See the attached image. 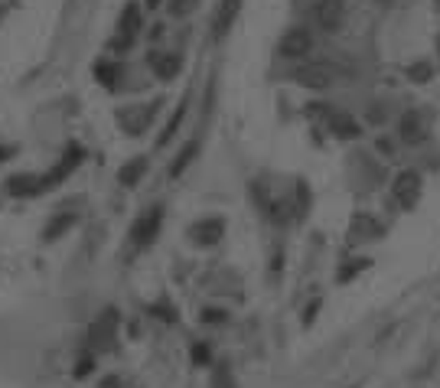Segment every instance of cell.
Segmentation results:
<instances>
[{
  "label": "cell",
  "instance_id": "cell-1",
  "mask_svg": "<svg viewBox=\"0 0 440 388\" xmlns=\"http://www.w3.org/2000/svg\"><path fill=\"white\" fill-rule=\"evenodd\" d=\"M117 317L121 313L115 310V307H108V310H101L98 317L92 320V326H88V336H85V342H88V352H108V350H115V340H117Z\"/></svg>",
  "mask_w": 440,
  "mask_h": 388
},
{
  "label": "cell",
  "instance_id": "cell-2",
  "mask_svg": "<svg viewBox=\"0 0 440 388\" xmlns=\"http://www.w3.org/2000/svg\"><path fill=\"white\" fill-rule=\"evenodd\" d=\"M160 226H163V206L157 202V206H150V209L144 212V216L134 222L131 229V248L134 251H144L154 245V238L160 235Z\"/></svg>",
  "mask_w": 440,
  "mask_h": 388
},
{
  "label": "cell",
  "instance_id": "cell-3",
  "mask_svg": "<svg viewBox=\"0 0 440 388\" xmlns=\"http://www.w3.org/2000/svg\"><path fill=\"white\" fill-rule=\"evenodd\" d=\"M293 82L303 88H330L340 82V69L332 63H303L293 72Z\"/></svg>",
  "mask_w": 440,
  "mask_h": 388
},
{
  "label": "cell",
  "instance_id": "cell-4",
  "mask_svg": "<svg viewBox=\"0 0 440 388\" xmlns=\"http://www.w3.org/2000/svg\"><path fill=\"white\" fill-rule=\"evenodd\" d=\"M186 235H189V241L199 245V248H212V245H219L222 235H225V219H219V216L196 219L193 226L186 229Z\"/></svg>",
  "mask_w": 440,
  "mask_h": 388
},
{
  "label": "cell",
  "instance_id": "cell-5",
  "mask_svg": "<svg viewBox=\"0 0 440 388\" xmlns=\"http://www.w3.org/2000/svg\"><path fill=\"white\" fill-rule=\"evenodd\" d=\"M4 187H7V193L16 196V199H30V196H39V193H46V189H53L46 173H16Z\"/></svg>",
  "mask_w": 440,
  "mask_h": 388
},
{
  "label": "cell",
  "instance_id": "cell-6",
  "mask_svg": "<svg viewBox=\"0 0 440 388\" xmlns=\"http://www.w3.org/2000/svg\"><path fill=\"white\" fill-rule=\"evenodd\" d=\"M140 30H144V16H140V7H137V4H127V7H124V14H121V20H117V39H115L117 53L131 49V43L137 39Z\"/></svg>",
  "mask_w": 440,
  "mask_h": 388
},
{
  "label": "cell",
  "instance_id": "cell-7",
  "mask_svg": "<svg viewBox=\"0 0 440 388\" xmlns=\"http://www.w3.org/2000/svg\"><path fill=\"white\" fill-rule=\"evenodd\" d=\"M310 49H313V36H310V30H303V26L287 30L278 43L281 59H303V56H310Z\"/></svg>",
  "mask_w": 440,
  "mask_h": 388
},
{
  "label": "cell",
  "instance_id": "cell-8",
  "mask_svg": "<svg viewBox=\"0 0 440 388\" xmlns=\"http://www.w3.org/2000/svg\"><path fill=\"white\" fill-rule=\"evenodd\" d=\"M394 199L402 202L404 209H414L417 199H421V173L417 170H402L394 177V187H392Z\"/></svg>",
  "mask_w": 440,
  "mask_h": 388
},
{
  "label": "cell",
  "instance_id": "cell-9",
  "mask_svg": "<svg viewBox=\"0 0 440 388\" xmlns=\"http://www.w3.org/2000/svg\"><path fill=\"white\" fill-rule=\"evenodd\" d=\"M317 23L326 33H340L346 23V4L342 0H320L317 7Z\"/></svg>",
  "mask_w": 440,
  "mask_h": 388
},
{
  "label": "cell",
  "instance_id": "cell-10",
  "mask_svg": "<svg viewBox=\"0 0 440 388\" xmlns=\"http://www.w3.org/2000/svg\"><path fill=\"white\" fill-rule=\"evenodd\" d=\"M150 65H154L160 82H173V78L183 72V56L179 53H154L150 56Z\"/></svg>",
  "mask_w": 440,
  "mask_h": 388
},
{
  "label": "cell",
  "instance_id": "cell-11",
  "mask_svg": "<svg viewBox=\"0 0 440 388\" xmlns=\"http://www.w3.org/2000/svg\"><path fill=\"white\" fill-rule=\"evenodd\" d=\"M239 10H241V0H222V4H219V10H216V20H212V36L222 39L225 33L232 30Z\"/></svg>",
  "mask_w": 440,
  "mask_h": 388
},
{
  "label": "cell",
  "instance_id": "cell-12",
  "mask_svg": "<svg viewBox=\"0 0 440 388\" xmlns=\"http://www.w3.org/2000/svg\"><path fill=\"white\" fill-rule=\"evenodd\" d=\"M398 134H402L404 144H421L424 140V117H421V111H404L402 121H398Z\"/></svg>",
  "mask_w": 440,
  "mask_h": 388
},
{
  "label": "cell",
  "instance_id": "cell-13",
  "mask_svg": "<svg viewBox=\"0 0 440 388\" xmlns=\"http://www.w3.org/2000/svg\"><path fill=\"white\" fill-rule=\"evenodd\" d=\"M379 235H382V226L372 216H365V212H359L349 222V241H369V238H379Z\"/></svg>",
  "mask_w": 440,
  "mask_h": 388
},
{
  "label": "cell",
  "instance_id": "cell-14",
  "mask_svg": "<svg viewBox=\"0 0 440 388\" xmlns=\"http://www.w3.org/2000/svg\"><path fill=\"white\" fill-rule=\"evenodd\" d=\"M78 160H82V147H75V144H72L69 154H62V160L46 173V177H49V187H59L62 179H66V177H69V173L78 167Z\"/></svg>",
  "mask_w": 440,
  "mask_h": 388
},
{
  "label": "cell",
  "instance_id": "cell-15",
  "mask_svg": "<svg viewBox=\"0 0 440 388\" xmlns=\"http://www.w3.org/2000/svg\"><path fill=\"white\" fill-rule=\"evenodd\" d=\"M157 108H160V105H150L147 111H140V108L137 111H121V117H117V121L124 125V131H127V134H140L147 125H150V121H154Z\"/></svg>",
  "mask_w": 440,
  "mask_h": 388
},
{
  "label": "cell",
  "instance_id": "cell-16",
  "mask_svg": "<svg viewBox=\"0 0 440 388\" xmlns=\"http://www.w3.org/2000/svg\"><path fill=\"white\" fill-rule=\"evenodd\" d=\"M330 131L336 134V137H342V140H349V137H359L362 134V127H359V121H355L352 115H346V111H336V115L330 117Z\"/></svg>",
  "mask_w": 440,
  "mask_h": 388
},
{
  "label": "cell",
  "instance_id": "cell-17",
  "mask_svg": "<svg viewBox=\"0 0 440 388\" xmlns=\"http://www.w3.org/2000/svg\"><path fill=\"white\" fill-rule=\"evenodd\" d=\"M75 219H78L75 212H66V209H59V212H56L53 219H49V226L43 229V238H46V241H56V238H62V235H66V232H69L72 226H75Z\"/></svg>",
  "mask_w": 440,
  "mask_h": 388
},
{
  "label": "cell",
  "instance_id": "cell-18",
  "mask_svg": "<svg viewBox=\"0 0 440 388\" xmlns=\"http://www.w3.org/2000/svg\"><path fill=\"white\" fill-rule=\"evenodd\" d=\"M144 173H147V157H131V160L117 170V183H121V187H137L140 179H144Z\"/></svg>",
  "mask_w": 440,
  "mask_h": 388
},
{
  "label": "cell",
  "instance_id": "cell-19",
  "mask_svg": "<svg viewBox=\"0 0 440 388\" xmlns=\"http://www.w3.org/2000/svg\"><path fill=\"white\" fill-rule=\"evenodd\" d=\"M196 157H199V137H196V140H189V144H186V147L177 154V160L170 163V177H173V179H177V177H183V173H186V167H189V163H193Z\"/></svg>",
  "mask_w": 440,
  "mask_h": 388
},
{
  "label": "cell",
  "instance_id": "cell-20",
  "mask_svg": "<svg viewBox=\"0 0 440 388\" xmlns=\"http://www.w3.org/2000/svg\"><path fill=\"white\" fill-rule=\"evenodd\" d=\"M95 75H98V82L105 88H115L117 78H121V65H117V63H98V65H95Z\"/></svg>",
  "mask_w": 440,
  "mask_h": 388
},
{
  "label": "cell",
  "instance_id": "cell-21",
  "mask_svg": "<svg viewBox=\"0 0 440 388\" xmlns=\"http://www.w3.org/2000/svg\"><path fill=\"white\" fill-rule=\"evenodd\" d=\"M212 388H239V382H235L229 362H222V365H216V369H212Z\"/></svg>",
  "mask_w": 440,
  "mask_h": 388
},
{
  "label": "cell",
  "instance_id": "cell-22",
  "mask_svg": "<svg viewBox=\"0 0 440 388\" xmlns=\"http://www.w3.org/2000/svg\"><path fill=\"white\" fill-rule=\"evenodd\" d=\"M408 78L411 82H417V85H424V82H431L434 78V65L431 63H414V65H408Z\"/></svg>",
  "mask_w": 440,
  "mask_h": 388
},
{
  "label": "cell",
  "instance_id": "cell-23",
  "mask_svg": "<svg viewBox=\"0 0 440 388\" xmlns=\"http://www.w3.org/2000/svg\"><path fill=\"white\" fill-rule=\"evenodd\" d=\"M183 115H186V101H179V105H177V115H173V121H170V125H167V127H163L160 140H157L160 147H163V144H167V140L173 137V134H177V127H179V121H183Z\"/></svg>",
  "mask_w": 440,
  "mask_h": 388
},
{
  "label": "cell",
  "instance_id": "cell-24",
  "mask_svg": "<svg viewBox=\"0 0 440 388\" xmlns=\"http://www.w3.org/2000/svg\"><path fill=\"white\" fill-rule=\"evenodd\" d=\"M196 4H199V0H167V7H170V16H177V20H183V16L193 14Z\"/></svg>",
  "mask_w": 440,
  "mask_h": 388
},
{
  "label": "cell",
  "instance_id": "cell-25",
  "mask_svg": "<svg viewBox=\"0 0 440 388\" xmlns=\"http://www.w3.org/2000/svg\"><path fill=\"white\" fill-rule=\"evenodd\" d=\"M189 359H193V365H209L212 362V346L209 342H196L189 350Z\"/></svg>",
  "mask_w": 440,
  "mask_h": 388
},
{
  "label": "cell",
  "instance_id": "cell-26",
  "mask_svg": "<svg viewBox=\"0 0 440 388\" xmlns=\"http://www.w3.org/2000/svg\"><path fill=\"white\" fill-rule=\"evenodd\" d=\"M150 313H157V317L163 320V323H177V307H173V303H167V300H160V303H154V307H150Z\"/></svg>",
  "mask_w": 440,
  "mask_h": 388
},
{
  "label": "cell",
  "instance_id": "cell-27",
  "mask_svg": "<svg viewBox=\"0 0 440 388\" xmlns=\"http://www.w3.org/2000/svg\"><path fill=\"white\" fill-rule=\"evenodd\" d=\"M307 209H310V189L307 183H300V189H297V219H307Z\"/></svg>",
  "mask_w": 440,
  "mask_h": 388
},
{
  "label": "cell",
  "instance_id": "cell-28",
  "mask_svg": "<svg viewBox=\"0 0 440 388\" xmlns=\"http://www.w3.org/2000/svg\"><path fill=\"white\" fill-rule=\"evenodd\" d=\"M225 320H229L225 310H216V307H206V310H202V323H209V326H219V323H225Z\"/></svg>",
  "mask_w": 440,
  "mask_h": 388
},
{
  "label": "cell",
  "instance_id": "cell-29",
  "mask_svg": "<svg viewBox=\"0 0 440 388\" xmlns=\"http://www.w3.org/2000/svg\"><path fill=\"white\" fill-rule=\"evenodd\" d=\"M92 369H95V352H85V356L78 359V365H75V379H85Z\"/></svg>",
  "mask_w": 440,
  "mask_h": 388
},
{
  "label": "cell",
  "instance_id": "cell-30",
  "mask_svg": "<svg viewBox=\"0 0 440 388\" xmlns=\"http://www.w3.org/2000/svg\"><path fill=\"white\" fill-rule=\"evenodd\" d=\"M16 147H0V157H14Z\"/></svg>",
  "mask_w": 440,
  "mask_h": 388
},
{
  "label": "cell",
  "instance_id": "cell-31",
  "mask_svg": "<svg viewBox=\"0 0 440 388\" xmlns=\"http://www.w3.org/2000/svg\"><path fill=\"white\" fill-rule=\"evenodd\" d=\"M147 7L154 10V7H160V0H147Z\"/></svg>",
  "mask_w": 440,
  "mask_h": 388
},
{
  "label": "cell",
  "instance_id": "cell-32",
  "mask_svg": "<svg viewBox=\"0 0 440 388\" xmlns=\"http://www.w3.org/2000/svg\"><path fill=\"white\" fill-rule=\"evenodd\" d=\"M379 4H385V7H388V4H392V0H379Z\"/></svg>",
  "mask_w": 440,
  "mask_h": 388
},
{
  "label": "cell",
  "instance_id": "cell-33",
  "mask_svg": "<svg viewBox=\"0 0 440 388\" xmlns=\"http://www.w3.org/2000/svg\"><path fill=\"white\" fill-rule=\"evenodd\" d=\"M437 53H440V36H437Z\"/></svg>",
  "mask_w": 440,
  "mask_h": 388
}]
</instances>
